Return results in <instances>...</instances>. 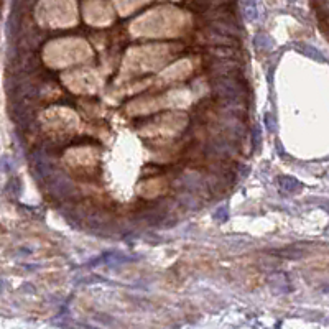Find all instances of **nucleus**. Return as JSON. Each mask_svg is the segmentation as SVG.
I'll use <instances>...</instances> for the list:
<instances>
[{
    "instance_id": "obj_6",
    "label": "nucleus",
    "mask_w": 329,
    "mask_h": 329,
    "mask_svg": "<svg viewBox=\"0 0 329 329\" xmlns=\"http://www.w3.org/2000/svg\"><path fill=\"white\" fill-rule=\"evenodd\" d=\"M280 185H282V188L285 191H296L298 190V181H295L293 178H280Z\"/></svg>"
},
{
    "instance_id": "obj_2",
    "label": "nucleus",
    "mask_w": 329,
    "mask_h": 329,
    "mask_svg": "<svg viewBox=\"0 0 329 329\" xmlns=\"http://www.w3.org/2000/svg\"><path fill=\"white\" fill-rule=\"evenodd\" d=\"M46 183H48V188H50V191L59 199H66L76 191L73 181L61 171H54L51 176L46 180Z\"/></svg>"
},
{
    "instance_id": "obj_7",
    "label": "nucleus",
    "mask_w": 329,
    "mask_h": 329,
    "mask_svg": "<svg viewBox=\"0 0 329 329\" xmlns=\"http://www.w3.org/2000/svg\"><path fill=\"white\" fill-rule=\"evenodd\" d=\"M316 4H318L321 12L326 13V15H329V0H316Z\"/></svg>"
},
{
    "instance_id": "obj_4",
    "label": "nucleus",
    "mask_w": 329,
    "mask_h": 329,
    "mask_svg": "<svg viewBox=\"0 0 329 329\" xmlns=\"http://www.w3.org/2000/svg\"><path fill=\"white\" fill-rule=\"evenodd\" d=\"M181 183H183V188L186 191H191V193H201L204 190V181L196 173H186L181 176Z\"/></svg>"
},
{
    "instance_id": "obj_1",
    "label": "nucleus",
    "mask_w": 329,
    "mask_h": 329,
    "mask_svg": "<svg viewBox=\"0 0 329 329\" xmlns=\"http://www.w3.org/2000/svg\"><path fill=\"white\" fill-rule=\"evenodd\" d=\"M213 91L230 104H237L244 94L239 81H235L232 76H218L213 81Z\"/></svg>"
},
{
    "instance_id": "obj_5",
    "label": "nucleus",
    "mask_w": 329,
    "mask_h": 329,
    "mask_svg": "<svg viewBox=\"0 0 329 329\" xmlns=\"http://www.w3.org/2000/svg\"><path fill=\"white\" fill-rule=\"evenodd\" d=\"M244 5H246V17L250 20H255L258 15V10H257V2L255 0H244Z\"/></svg>"
},
{
    "instance_id": "obj_3",
    "label": "nucleus",
    "mask_w": 329,
    "mask_h": 329,
    "mask_svg": "<svg viewBox=\"0 0 329 329\" xmlns=\"http://www.w3.org/2000/svg\"><path fill=\"white\" fill-rule=\"evenodd\" d=\"M209 152L213 153V155H218V157H229L234 153V146L232 143H229L226 138L222 137H218V138H213L211 142L207 145Z\"/></svg>"
}]
</instances>
